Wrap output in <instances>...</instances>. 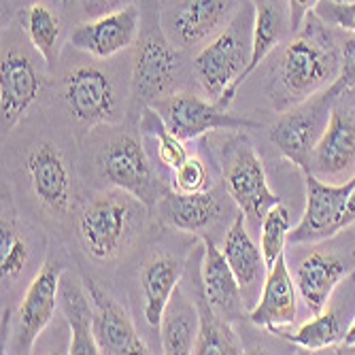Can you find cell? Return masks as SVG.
I'll use <instances>...</instances> for the list:
<instances>
[{"label": "cell", "mask_w": 355, "mask_h": 355, "mask_svg": "<svg viewBox=\"0 0 355 355\" xmlns=\"http://www.w3.org/2000/svg\"><path fill=\"white\" fill-rule=\"evenodd\" d=\"M294 35L266 83L268 101L279 113L330 87L340 73V47L328 24L321 21L315 11L306 15Z\"/></svg>", "instance_id": "obj_1"}, {"label": "cell", "mask_w": 355, "mask_h": 355, "mask_svg": "<svg viewBox=\"0 0 355 355\" xmlns=\"http://www.w3.org/2000/svg\"><path fill=\"white\" fill-rule=\"evenodd\" d=\"M149 209L132 193L119 187L94 196L79 215V239L96 262L119 257L145 225Z\"/></svg>", "instance_id": "obj_2"}, {"label": "cell", "mask_w": 355, "mask_h": 355, "mask_svg": "<svg viewBox=\"0 0 355 355\" xmlns=\"http://www.w3.org/2000/svg\"><path fill=\"white\" fill-rule=\"evenodd\" d=\"M253 17L255 7L247 3L243 11H236L230 26L202 47L193 60L198 83L225 111L230 109L241 87V77L251 60Z\"/></svg>", "instance_id": "obj_3"}, {"label": "cell", "mask_w": 355, "mask_h": 355, "mask_svg": "<svg viewBox=\"0 0 355 355\" xmlns=\"http://www.w3.org/2000/svg\"><path fill=\"white\" fill-rule=\"evenodd\" d=\"M219 168L225 191L247 221L260 225L264 215L281 202L279 193L270 189L262 157L247 135L230 130L219 147Z\"/></svg>", "instance_id": "obj_4"}, {"label": "cell", "mask_w": 355, "mask_h": 355, "mask_svg": "<svg viewBox=\"0 0 355 355\" xmlns=\"http://www.w3.org/2000/svg\"><path fill=\"white\" fill-rule=\"evenodd\" d=\"M336 92L321 89L304 103L287 109L270 125V141L287 162L296 164L302 173H311V155L324 135Z\"/></svg>", "instance_id": "obj_5"}, {"label": "cell", "mask_w": 355, "mask_h": 355, "mask_svg": "<svg viewBox=\"0 0 355 355\" xmlns=\"http://www.w3.org/2000/svg\"><path fill=\"white\" fill-rule=\"evenodd\" d=\"M98 168L103 179L137 196L149 211L168 191L159 181L143 143L135 135H115L98 153Z\"/></svg>", "instance_id": "obj_6"}, {"label": "cell", "mask_w": 355, "mask_h": 355, "mask_svg": "<svg viewBox=\"0 0 355 355\" xmlns=\"http://www.w3.org/2000/svg\"><path fill=\"white\" fill-rule=\"evenodd\" d=\"M311 173L332 183L355 175V87L336 94L328 125L311 155Z\"/></svg>", "instance_id": "obj_7"}, {"label": "cell", "mask_w": 355, "mask_h": 355, "mask_svg": "<svg viewBox=\"0 0 355 355\" xmlns=\"http://www.w3.org/2000/svg\"><path fill=\"white\" fill-rule=\"evenodd\" d=\"M304 187L306 207L300 223L289 230L287 243L292 245L326 241L345 228V213L355 189V175L347 181L332 183L319 179L315 173H304Z\"/></svg>", "instance_id": "obj_8"}, {"label": "cell", "mask_w": 355, "mask_h": 355, "mask_svg": "<svg viewBox=\"0 0 355 355\" xmlns=\"http://www.w3.org/2000/svg\"><path fill=\"white\" fill-rule=\"evenodd\" d=\"M62 277L64 266L58 260H47L30 281L15 315L9 353H32L35 343L49 326L60 306Z\"/></svg>", "instance_id": "obj_9"}, {"label": "cell", "mask_w": 355, "mask_h": 355, "mask_svg": "<svg viewBox=\"0 0 355 355\" xmlns=\"http://www.w3.org/2000/svg\"><path fill=\"white\" fill-rule=\"evenodd\" d=\"M151 107L164 119L168 130L177 135L181 141H193L215 130L230 132L260 125L257 121L228 113L215 101H205L193 94H171L151 103Z\"/></svg>", "instance_id": "obj_10"}, {"label": "cell", "mask_w": 355, "mask_h": 355, "mask_svg": "<svg viewBox=\"0 0 355 355\" xmlns=\"http://www.w3.org/2000/svg\"><path fill=\"white\" fill-rule=\"evenodd\" d=\"M181 73V55L166 35H147L135 53L130 96L132 103L149 107L157 98L171 96Z\"/></svg>", "instance_id": "obj_11"}, {"label": "cell", "mask_w": 355, "mask_h": 355, "mask_svg": "<svg viewBox=\"0 0 355 355\" xmlns=\"http://www.w3.org/2000/svg\"><path fill=\"white\" fill-rule=\"evenodd\" d=\"M62 98L71 115L85 125L117 123L121 103L113 79L98 67H79L62 79Z\"/></svg>", "instance_id": "obj_12"}, {"label": "cell", "mask_w": 355, "mask_h": 355, "mask_svg": "<svg viewBox=\"0 0 355 355\" xmlns=\"http://www.w3.org/2000/svg\"><path fill=\"white\" fill-rule=\"evenodd\" d=\"M26 175L37 200L55 217L69 215L75 202V177L67 155L51 141H41L26 155Z\"/></svg>", "instance_id": "obj_13"}, {"label": "cell", "mask_w": 355, "mask_h": 355, "mask_svg": "<svg viewBox=\"0 0 355 355\" xmlns=\"http://www.w3.org/2000/svg\"><path fill=\"white\" fill-rule=\"evenodd\" d=\"M241 0H177L164 15V30L173 45L193 47L230 21L236 15Z\"/></svg>", "instance_id": "obj_14"}, {"label": "cell", "mask_w": 355, "mask_h": 355, "mask_svg": "<svg viewBox=\"0 0 355 355\" xmlns=\"http://www.w3.org/2000/svg\"><path fill=\"white\" fill-rule=\"evenodd\" d=\"M85 289L94 304V336L101 353L105 355H130L151 353L145 340L139 336L132 317L128 311L96 283L85 279Z\"/></svg>", "instance_id": "obj_15"}, {"label": "cell", "mask_w": 355, "mask_h": 355, "mask_svg": "<svg viewBox=\"0 0 355 355\" xmlns=\"http://www.w3.org/2000/svg\"><path fill=\"white\" fill-rule=\"evenodd\" d=\"M139 26L141 11L135 5H128L79 24L71 32V45L79 51L105 60L135 45L141 30Z\"/></svg>", "instance_id": "obj_16"}, {"label": "cell", "mask_w": 355, "mask_h": 355, "mask_svg": "<svg viewBox=\"0 0 355 355\" xmlns=\"http://www.w3.org/2000/svg\"><path fill=\"white\" fill-rule=\"evenodd\" d=\"M43 87L41 73L26 53L7 51L0 64V115L3 132H11L37 103Z\"/></svg>", "instance_id": "obj_17"}, {"label": "cell", "mask_w": 355, "mask_h": 355, "mask_svg": "<svg viewBox=\"0 0 355 355\" xmlns=\"http://www.w3.org/2000/svg\"><path fill=\"white\" fill-rule=\"evenodd\" d=\"M298 285L294 283L287 268L285 253L268 268L262 283V294L249 311L251 324L270 330L272 334H283L298 317Z\"/></svg>", "instance_id": "obj_18"}, {"label": "cell", "mask_w": 355, "mask_h": 355, "mask_svg": "<svg viewBox=\"0 0 355 355\" xmlns=\"http://www.w3.org/2000/svg\"><path fill=\"white\" fill-rule=\"evenodd\" d=\"M353 268L355 262L351 257H345L336 251L317 249L309 253L296 270L298 294L304 300L306 309L313 315L324 311L334 294V289L340 285L345 277L351 275Z\"/></svg>", "instance_id": "obj_19"}, {"label": "cell", "mask_w": 355, "mask_h": 355, "mask_svg": "<svg viewBox=\"0 0 355 355\" xmlns=\"http://www.w3.org/2000/svg\"><path fill=\"white\" fill-rule=\"evenodd\" d=\"M200 281L205 296L213 311L223 317L225 321H232L243 317L247 306L243 287L232 272L228 260L223 257V251L215 247L209 236H202V262H200Z\"/></svg>", "instance_id": "obj_20"}, {"label": "cell", "mask_w": 355, "mask_h": 355, "mask_svg": "<svg viewBox=\"0 0 355 355\" xmlns=\"http://www.w3.org/2000/svg\"><path fill=\"white\" fill-rule=\"evenodd\" d=\"M185 272V262L177 260L175 255L155 251L151 253L141 266L139 272V285L143 292V313L145 321L151 328H159L162 315L175 294V289L181 283V277Z\"/></svg>", "instance_id": "obj_21"}, {"label": "cell", "mask_w": 355, "mask_h": 355, "mask_svg": "<svg viewBox=\"0 0 355 355\" xmlns=\"http://www.w3.org/2000/svg\"><path fill=\"white\" fill-rule=\"evenodd\" d=\"M157 217L168 228L181 230V232H193L202 234L209 225L215 223V219L221 213V202L217 193L211 189L185 193L177 189H168L155 205Z\"/></svg>", "instance_id": "obj_22"}, {"label": "cell", "mask_w": 355, "mask_h": 355, "mask_svg": "<svg viewBox=\"0 0 355 355\" xmlns=\"http://www.w3.org/2000/svg\"><path fill=\"white\" fill-rule=\"evenodd\" d=\"M221 251H223L225 260H228L232 272L236 275V279L243 287L245 302H247L251 292H257V289H260V281L264 279L268 268L264 262L262 249L251 241V236L247 232V217L241 211L232 219L228 232H225Z\"/></svg>", "instance_id": "obj_23"}, {"label": "cell", "mask_w": 355, "mask_h": 355, "mask_svg": "<svg viewBox=\"0 0 355 355\" xmlns=\"http://www.w3.org/2000/svg\"><path fill=\"white\" fill-rule=\"evenodd\" d=\"M60 309L71 330V355H98V343L94 336V304L85 285L77 281H64L60 285Z\"/></svg>", "instance_id": "obj_24"}, {"label": "cell", "mask_w": 355, "mask_h": 355, "mask_svg": "<svg viewBox=\"0 0 355 355\" xmlns=\"http://www.w3.org/2000/svg\"><path fill=\"white\" fill-rule=\"evenodd\" d=\"M193 304L198 311V338L193 345V353L198 355H241L245 353L243 343L239 340L236 332L232 330L230 321L219 317L213 306L209 304L202 281H200V268H198V281L191 292Z\"/></svg>", "instance_id": "obj_25"}, {"label": "cell", "mask_w": 355, "mask_h": 355, "mask_svg": "<svg viewBox=\"0 0 355 355\" xmlns=\"http://www.w3.org/2000/svg\"><path fill=\"white\" fill-rule=\"evenodd\" d=\"M159 347L166 355H187L193 353L198 338V311L193 300L177 287L175 294L159 321Z\"/></svg>", "instance_id": "obj_26"}, {"label": "cell", "mask_w": 355, "mask_h": 355, "mask_svg": "<svg viewBox=\"0 0 355 355\" xmlns=\"http://www.w3.org/2000/svg\"><path fill=\"white\" fill-rule=\"evenodd\" d=\"M24 26L32 47L41 53V58L47 64H53L60 53V35H62V24L58 13L51 11L47 5L35 3L24 13Z\"/></svg>", "instance_id": "obj_27"}, {"label": "cell", "mask_w": 355, "mask_h": 355, "mask_svg": "<svg viewBox=\"0 0 355 355\" xmlns=\"http://www.w3.org/2000/svg\"><path fill=\"white\" fill-rule=\"evenodd\" d=\"M345 332L347 330L343 326L340 313L334 309H324L313 319H309L306 324H302L296 332H283L281 336L302 349L321 351V349L334 347L338 340H343Z\"/></svg>", "instance_id": "obj_28"}, {"label": "cell", "mask_w": 355, "mask_h": 355, "mask_svg": "<svg viewBox=\"0 0 355 355\" xmlns=\"http://www.w3.org/2000/svg\"><path fill=\"white\" fill-rule=\"evenodd\" d=\"M283 32V19L279 15V7L272 3H264L255 7L253 17V37H251V60L241 77V85L247 81V77L260 67V62L279 45Z\"/></svg>", "instance_id": "obj_29"}, {"label": "cell", "mask_w": 355, "mask_h": 355, "mask_svg": "<svg viewBox=\"0 0 355 355\" xmlns=\"http://www.w3.org/2000/svg\"><path fill=\"white\" fill-rule=\"evenodd\" d=\"M139 128H141V132L155 139V143H157V159L166 168L177 171L187 159L189 153L185 149V141H181L177 135H173L168 130V125L164 123V119L157 115V111L151 105L141 111Z\"/></svg>", "instance_id": "obj_30"}, {"label": "cell", "mask_w": 355, "mask_h": 355, "mask_svg": "<svg viewBox=\"0 0 355 355\" xmlns=\"http://www.w3.org/2000/svg\"><path fill=\"white\" fill-rule=\"evenodd\" d=\"M28 260L30 247L26 236L19 232L17 223L11 217L3 215V221H0V272H3V283L15 281L28 266Z\"/></svg>", "instance_id": "obj_31"}, {"label": "cell", "mask_w": 355, "mask_h": 355, "mask_svg": "<svg viewBox=\"0 0 355 355\" xmlns=\"http://www.w3.org/2000/svg\"><path fill=\"white\" fill-rule=\"evenodd\" d=\"M287 239H289V213L279 202L264 215L260 223V249L264 255L266 268H272L275 262L283 255Z\"/></svg>", "instance_id": "obj_32"}, {"label": "cell", "mask_w": 355, "mask_h": 355, "mask_svg": "<svg viewBox=\"0 0 355 355\" xmlns=\"http://www.w3.org/2000/svg\"><path fill=\"white\" fill-rule=\"evenodd\" d=\"M211 187V175L207 164L198 155H187L185 162L173 171V189L185 191V193H196L207 191Z\"/></svg>", "instance_id": "obj_33"}, {"label": "cell", "mask_w": 355, "mask_h": 355, "mask_svg": "<svg viewBox=\"0 0 355 355\" xmlns=\"http://www.w3.org/2000/svg\"><path fill=\"white\" fill-rule=\"evenodd\" d=\"M313 11L328 26H336L355 35V3L351 0H319Z\"/></svg>", "instance_id": "obj_34"}, {"label": "cell", "mask_w": 355, "mask_h": 355, "mask_svg": "<svg viewBox=\"0 0 355 355\" xmlns=\"http://www.w3.org/2000/svg\"><path fill=\"white\" fill-rule=\"evenodd\" d=\"M330 87L336 94L355 87V35L349 37L340 47V73Z\"/></svg>", "instance_id": "obj_35"}, {"label": "cell", "mask_w": 355, "mask_h": 355, "mask_svg": "<svg viewBox=\"0 0 355 355\" xmlns=\"http://www.w3.org/2000/svg\"><path fill=\"white\" fill-rule=\"evenodd\" d=\"M317 3H319V0H287V5H289V28H292V32L300 30L302 21L315 9Z\"/></svg>", "instance_id": "obj_36"}, {"label": "cell", "mask_w": 355, "mask_h": 355, "mask_svg": "<svg viewBox=\"0 0 355 355\" xmlns=\"http://www.w3.org/2000/svg\"><path fill=\"white\" fill-rule=\"evenodd\" d=\"M121 0H81L83 11L92 17H98L105 15L107 11H111L113 7H117Z\"/></svg>", "instance_id": "obj_37"}, {"label": "cell", "mask_w": 355, "mask_h": 355, "mask_svg": "<svg viewBox=\"0 0 355 355\" xmlns=\"http://www.w3.org/2000/svg\"><path fill=\"white\" fill-rule=\"evenodd\" d=\"M355 221V189L351 193V198H349V205H347V213H345V228L347 225H351Z\"/></svg>", "instance_id": "obj_38"}, {"label": "cell", "mask_w": 355, "mask_h": 355, "mask_svg": "<svg viewBox=\"0 0 355 355\" xmlns=\"http://www.w3.org/2000/svg\"><path fill=\"white\" fill-rule=\"evenodd\" d=\"M343 345H345V347H355V317H353V321H351L349 328H347V332H345Z\"/></svg>", "instance_id": "obj_39"}, {"label": "cell", "mask_w": 355, "mask_h": 355, "mask_svg": "<svg viewBox=\"0 0 355 355\" xmlns=\"http://www.w3.org/2000/svg\"><path fill=\"white\" fill-rule=\"evenodd\" d=\"M62 3H69V0H62Z\"/></svg>", "instance_id": "obj_40"}]
</instances>
